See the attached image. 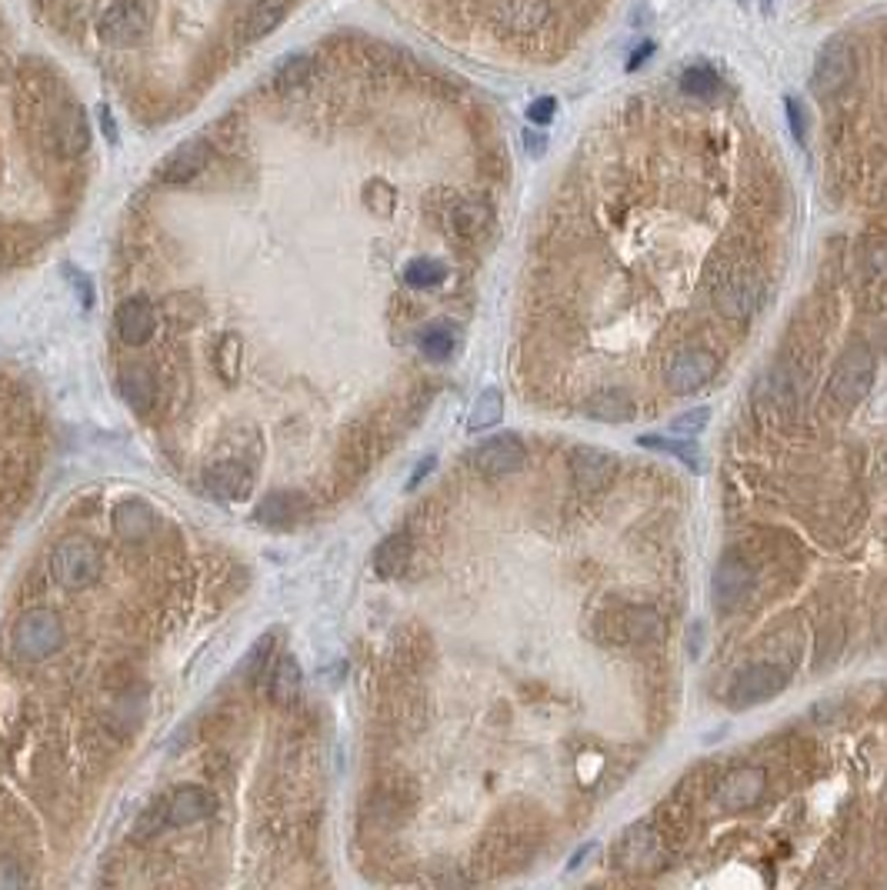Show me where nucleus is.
Masks as SVG:
<instances>
[{
    "mask_svg": "<svg viewBox=\"0 0 887 890\" xmlns=\"http://www.w3.org/2000/svg\"><path fill=\"white\" fill-rule=\"evenodd\" d=\"M874 384V358L867 347H851L845 358L834 364L831 374V394L840 408H854L867 397Z\"/></svg>",
    "mask_w": 887,
    "mask_h": 890,
    "instance_id": "obj_3",
    "label": "nucleus"
},
{
    "mask_svg": "<svg viewBox=\"0 0 887 890\" xmlns=\"http://www.w3.org/2000/svg\"><path fill=\"white\" fill-rule=\"evenodd\" d=\"M617 641H647L660 631V620L647 607H625L617 614Z\"/></svg>",
    "mask_w": 887,
    "mask_h": 890,
    "instance_id": "obj_29",
    "label": "nucleus"
},
{
    "mask_svg": "<svg viewBox=\"0 0 887 890\" xmlns=\"http://www.w3.org/2000/svg\"><path fill=\"white\" fill-rule=\"evenodd\" d=\"M444 278H448V267L434 257H414L408 267H404V281L411 287H437Z\"/></svg>",
    "mask_w": 887,
    "mask_h": 890,
    "instance_id": "obj_35",
    "label": "nucleus"
},
{
    "mask_svg": "<svg viewBox=\"0 0 887 890\" xmlns=\"http://www.w3.org/2000/svg\"><path fill=\"white\" fill-rule=\"evenodd\" d=\"M167 827V797H157L154 804L141 814V821L134 824V837L138 840H151Z\"/></svg>",
    "mask_w": 887,
    "mask_h": 890,
    "instance_id": "obj_36",
    "label": "nucleus"
},
{
    "mask_svg": "<svg viewBox=\"0 0 887 890\" xmlns=\"http://www.w3.org/2000/svg\"><path fill=\"white\" fill-rule=\"evenodd\" d=\"M591 851H594V843H588V848H581L578 854H574V857H570V864H567V870H578V867H581V861H584V857H588Z\"/></svg>",
    "mask_w": 887,
    "mask_h": 890,
    "instance_id": "obj_44",
    "label": "nucleus"
},
{
    "mask_svg": "<svg viewBox=\"0 0 887 890\" xmlns=\"http://www.w3.org/2000/svg\"><path fill=\"white\" fill-rule=\"evenodd\" d=\"M784 111H787V124H790V133L797 144H808V111L797 98H787L784 101Z\"/></svg>",
    "mask_w": 887,
    "mask_h": 890,
    "instance_id": "obj_38",
    "label": "nucleus"
},
{
    "mask_svg": "<svg viewBox=\"0 0 887 890\" xmlns=\"http://www.w3.org/2000/svg\"><path fill=\"white\" fill-rule=\"evenodd\" d=\"M104 554L91 538H64L51 551V577L64 591H87L101 581Z\"/></svg>",
    "mask_w": 887,
    "mask_h": 890,
    "instance_id": "obj_1",
    "label": "nucleus"
},
{
    "mask_svg": "<svg viewBox=\"0 0 887 890\" xmlns=\"http://www.w3.org/2000/svg\"><path fill=\"white\" fill-rule=\"evenodd\" d=\"M241 350H244V344H241V337L234 331H228L224 337L217 340L214 371H217V377L224 380V384H237V377H241Z\"/></svg>",
    "mask_w": 887,
    "mask_h": 890,
    "instance_id": "obj_31",
    "label": "nucleus"
},
{
    "mask_svg": "<svg viewBox=\"0 0 887 890\" xmlns=\"http://www.w3.org/2000/svg\"><path fill=\"white\" fill-rule=\"evenodd\" d=\"M101 124L107 127V138H111V141H117V130H114V117H111V111H107V107H101Z\"/></svg>",
    "mask_w": 887,
    "mask_h": 890,
    "instance_id": "obj_45",
    "label": "nucleus"
},
{
    "mask_svg": "<svg viewBox=\"0 0 887 890\" xmlns=\"http://www.w3.org/2000/svg\"><path fill=\"white\" fill-rule=\"evenodd\" d=\"M287 11H291V0H254V8L247 11V21H244V37L260 40L274 34L284 24Z\"/></svg>",
    "mask_w": 887,
    "mask_h": 890,
    "instance_id": "obj_25",
    "label": "nucleus"
},
{
    "mask_svg": "<svg viewBox=\"0 0 887 890\" xmlns=\"http://www.w3.org/2000/svg\"><path fill=\"white\" fill-rule=\"evenodd\" d=\"M114 327L127 347H144L157 331V310L147 297H127L117 307Z\"/></svg>",
    "mask_w": 887,
    "mask_h": 890,
    "instance_id": "obj_11",
    "label": "nucleus"
},
{
    "mask_svg": "<svg viewBox=\"0 0 887 890\" xmlns=\"http://www.w3.org/2000/svg\"><path fill=\"white\" fill-rule=\"evenodd\" d=\"M758 281H754L750 274H737V278H724L721 287L715 291V300L718 307L724 310V314L731 318H747L754 307H758Z\"/></svg>",
    "mask_w": 887,
    "mask_h": 890,
    "instance_id": "obj_19",
    "label": "nucleus"
},
{
    "mask_svg": "<svg viewBox=\"0 0 887 890\" xmlns=\"http://www.w3.org/2000/svg\"><path fill=\"white\" fill-rule=\"evenodd\" d=\"M210 160V147L204 141H188L181 147H173L160 167H157V181L160 184H170V188H181V184H191L194 177L207 167Z\"/></svg>",
    "mask_w": 887,
    "mask_h": 890,
    "instance_id": "obj_12",
    "label": "nucleus"
},
{
    "mask_svg": "<svg viewBox=\"0 0 887 890\" xmlns=\"http://www.w3.org/2000/svg\"><path fill=\"white\" fill-rule=\"evenodd\" d=\"M300 687H304L300 663L291 654L278 657L274 667H271V674H268V694H271V700L281 704V707H287V704H294L300 697Z\"/></svg>",
    "mask_w": 887,
    "mask_h": 890,
    "instance_id": "obj_23",
    "label": "nucleus"
},
{
    "mask_svg": "<svg viewBox=\"0 0 887 890\" xmlns=\"http://www.w3.org/2000/svg\"><path fill=\"white\" fill-rule=\"evenodd\" d=\"M854 77V54L845 40H831L821 48L818 61H814V74H811V91L818 98H831L837 91H845Z\"/></svg>",
    "mask_w": 887,
    "mask_h": 890,
    "instance_id": "obj_6",
    "label": "nucleus"
},
{
    "mask_svg": "<svg viewBox=\"0 0 887 890\" xmlns=\"http://www.w3.org/2000/svg\"><path fill=\"white\" fill-rule=\"evenodd\" d=\"M157 530V514L144 501H120L114 507V533L127 544H144Z\"/></svg>",
    "mask_w": 887,
    "mask_h": 890,
    "instance_id": "obj_17",
    "label": "nucleus"
},
{
    "mask_svg": "<svg viewBox=\"0 0 887 890\" xmlns=\"http://www.w3.org/2000/svg\"><path fill=\"white\" fill-rule=\"evenodd\" d=\"M681 91L687 98H697V101H715L724 91V83H721V77L711 67L697 64V67H687L681 74Z\"/></svg>",
    "mask_w": 887,
    "mask_h": 890,
    "instance_id": "obj_33",
    "label": "nucleus"
},
{
    "mask_svg": "<svg viewBox=\"0 0 887 890\" xmlns=\"http://www.w3.org/2000/svg\"><path fill=\"white\" fill-rule=\"evenodd\" d=\"M204 487L220 501H244L254 491V474H250L247 464L224 461V464H214L204 474Z\"/></svg>",
    "mask_w": 887,
    "mask_h": 890,
    "instance_id": "obj_16",
    "label": "nucleus"
},
{
    "mask_svg": "<svg viewBox=\"0 0 887 890\" xmlns=\"http://www.w3.org/2000/svg\"><path fill=\"white\" fill-rule=\"evenodd\" d=\"M304 511H307L304 494H297V491H274V494L263 498V504L257 507V520L268 524V527L284 530V527L297 524V517H304Z\"/></svg>",
    "mask_w": 887,
    "mask_h": 890,
    "instance_id": "obj_22",
    "label": "nucleus"
},
{
    "mask_svg": "<svg viewBox=\"0 0 887 890\" xmlns=\"http://www.w3.org/2000/svg\"><path fill=\"white\" fill-rule=\"evenodd\" d=\"M711 594H715V604L721 614H731L737 607L747 604V597L754 594V570L741 560V557H724L721 567L715 570V581H711Z\"/></svg>",
    "mask_w": 887,
    "mask_h": 890,
    "instance_id": "obj_9",
    "label": "nucleus"
},
{
    "mask_svg": "<svg viewBox=\"0 0 887 890\" xmlns=\"http://www.w3.org/2000/svg\"><path fill=\"white\" fill-rule=\"evenodd\" d=\"M501 417H504V394L498 387H487L474 400L471 417H467V430H487V427L501 424Z\"/></svg>",
    "mask_w": 887,
    "mask_h": 890,
    "instance_id": "obj_32",
    "label": "nucleus"
},
{
    "mask_svg": "<svg viewBox=\"0 0 887 890\" xmlns=\"http://www.w3.org/2000/svg\"><path fill=\"white\" fill-rule=\"evenodd\" d=\"M64 620L57 610L51 607H34V610H24V617L17 620L14 628V650L21 660H48L51 654H57L64 647Z\"/></svg>",
    "mask_w": 887,
    "mask_h": 890,
    "instance_id": "obj_2",
    "label": "nucleus"
},
{
    "mask_svg": "<svg viewBox=\"0 0 887 890\" xmlns=\"http://www.w3.org/2000/svg\"><path fill=\"white\" fill-rule=\"evenodd\" d=\"M24 883H30L27 870L14 857H0V890H17Z\"/></svg>",
    "mask_w": 887,
    "mask_h": 890,
    "instance_id": "obj_39",
    "label": "nucleus"
},
{
    "mask_svg": "<svg viewBox=\"0 0 887 890\" xmlns=\"http://www.w3.org/2000/svg\"><path fill=\"white\" fill-rule=\"evenodd\" d=\"M651 54H654V43H651V40H647V43H641V48L634 51V57L628 61V70H638V67H641Z\"/></svg>",
    "mask_w": 887,
    "mask_h": 890,
    "instance_id": "obj_43",
    "label": "nucleus"
},
{
    "mask_svg": "<svg viewBox=\"0 0 887 890\" xmlns=\"http://www.w3.org/2000/svg\"><path fill=\"white\" fill-rule=\"evenodd\" d=\"M784 687H787V674L777 663H750L731 681L728 700L734 707H754V704H764V700L777 697Z\"/></svg>",
    "mask_w": 887,
    "mask_h": 890,
    "instance_id": "obj_5",
    "label": "nucleus"
},
{
    "mask_svg": "<svg viewBox=\"0 0 887 890\" xmlns=\"http://www.w3.org/2000/svg\"><path fill=\"white\" fill-rule=\"evenodd\" d=\"M660 851V837L651 824H634L628 827V834L617 840V864L628 870H647L657 861Z\"/></svg>",
    "mask_w": 887,
    "mask_h": 890,
    "instance_id": "obj_14",
    "label": "nucleus"
},
{
    "mask_svg": "<svg viewBox=\"0 0 887 890\" xmlns=\"http://www.w3.org/2000/svg\"><path fill=\"white\" fill-rule=\"evenodd\" d=\"M434 464H437V457H434V454H427V457L414 467V474H411V480H408V491H414V487H417V483H421V480L434 470Z\"/></svg>",
    "mask_w": 887,
    "mask_h": 890,
    "instance_id": "obj_42",
    "label": "nucleus"
},
{
    "mask_svg": "<svg viewBox=\"0 0 887 890\" xmlns=\"http://www.w3.org/2000/svg\"><path fill=\"white\" fill-rule=\"evenodd\" d=\"M588 417L594 421H607V424H625L634 417V400L617 390V387H607V390H597L591 400H588Z\"/></svg>",
    "mask_w": 887,
    "mask_h": 890,
    "instance_id": "obj_26",
    "label": "nucleus"
},
{
    "mask_svg": "<svg viewBox=\"0 0 887 890\" xmlns=\"http://www.w3.org/2000/svg\"><path fill=\"white\" fill-rule=\"evenodd\" d=\"M620 464L614 454L601 451V448H574L570 451V477H574V487H578L581 494H601L614 483Z\"/></svg>",
    "mask_w": 887,
    "mask_h": 890,
    "instance_id": "obj_7",
    "label": "nucleus"
},
{
    "mask_svg": "<svg viewBox=\"0 0 887 890\" xmlns=\"http://www.w3.org/2000/svg\"><path fill=\"white\" fill-rule=\"evenodd\" d=\"M471 461H474L477 474H484V477H504V474H514L524 467L527 448L517 434H498L491 440H484Z\"/></svg>",
    "mask_w": 887,
    "mask_h": 890,
    "instance_id": "obj_8",
    "label": "nucleus"
},
{
    "mask_svg": "<svg viewBox=\"0 0 887 890\" xmlns=\"http://www.w3.org/2000/svg\"><path fill=\"white\" fill-rule=\"evenodd\" d=\"M214 814V797L204 787H177L167 794V824L170 827H191Z\"/></svg>",
    "mask_w": 887,
    "mask_h": 890,
    "instance_id": "obj_15",
    "label": "nucleus"
},
{
    "mask_svg": "<svg viewBox=\"0 0 887 890\" xmlns=\"http://www.w3.org/2000/svg\"><path fill=\"white\" fill-rule=\"evenodd\" d=\"M554 114H557V101L554 98H541V101H535V104L527 107V117L535 120V124H551Z\"/></svg>",
    "mask_w": 887,
    "mask_h": 890,
    "instance_id": "obj_40",
    "label": "nucleus"
},
{
    "mask_svg": "<svg viewBox=\"0 0 887 890\" xmlns=\"http://www.w3.org/2000/svg\"><path fill=\"white\" fill-rule=\"evenodd\" d=\"M707 424H711V408L704 404V408H694V411L674 417V421H671V434H674V437H697Z\"/></svg>",
    "mask_w": 887,
    "mask_h": 890,
    "instance_id": "obj_37",
    "label": "nucleus"
},
{
    "mask_svg": "<svg viewBox=\"0 0 887 890\" xmlns=\"http://www.w3.org/2000/svg\"><path fill=\"white\" fill-rule=\"evenodd\" d=\"M715 374H718V358H711L707 350H684L668 367V387L674 394H691L704 387Z\"/></svg>",
    "mask_w": 887,
    "mask_h": 890,
    "instance_id": "obj_13",
    "label": "nucleus"
},
{
    "mask_svg": "<svg viewBox=\"0 0 887 890\" xmlns=\"http://www.w3.org/2000/svg\"><path fill=\"white\" fill-rule=\"evenodd\" d=\"M697 637H704V628H700V624H694V628H691V637H687V650H691V657H697Z\"/></svg>",
    "mask_w": 887,
    "mask_h": 890,
    "instance_id": "obj_46",
    "label": "nucleus"
},
{
    "mask_svg": "<svg viewBox=\"0 0 887 890\" xmlns=\"http://www.w3.org/2000/svg\"><path fill=\"white\" fill-rule=\"evenodd\" d=\"M117 384H120V397H124L127 404L134 408L138 414L154 411V404H157V377H154V371L134 364V367L120 371V380H117Z\"/></svg>",
    "mask_w": 887,
    "mask_h": 890,
    "instance_id": "obj_21",
    "label": "nucleus"
},
{
    "mask_svg": "<svg viewBox=\"0 0 887 890\" xmlns=\"http://www.w3.org/2000/svg\"><path fill=\"white\" fill-rule=\"evenodd\" d=\"M417 347L424 350V358L430 361H448L454 347H458V337H454V324L451 321H434L427 324L421 334H417Z\"/></svg>",
    "mask_w": 887,
    "mask_h": 890,
    "instance_id": "obj_30",
    "label": "nucleus"
},
{
    "mask_svg": "<svg viewBox=\"0 0 887 890\" xmlns=\"http://www.w3.org/2000/svg\"><path fill=\"white\" fill-rule=\"evenodd\" d=\"M54 141L64 157H80L91 144V124L77 104H64L54 117Z\"/></svg>",
    "mask_w": 887,
    "mask_h": 890,
    "instance_id": "obj_18",
    "label": "nucleus"
},
{
    "mask_svg": "<svg viewBox=\"0 0 887 890\" xmlns=\"http://www.w3.org/2000/svg\"><path fill=\"white\" fill-rule=\"evenodd\" d=\"M310 77H314V57L310 54H291L278 64L274 70V87L278 91H297Z\"/></svg>",
    "mask_w": 887,
    "mask_h": 890,
    "instance_id": "obj_34",
    "label": "nucleus"
},
{
    "mask_svg": "<svg viewBox=\"0 0 887 890\" xmlns=\"http://www.w3.org/2000/svg\"><path fill=\"white\" fill-rule=\"evenodd\" d=\"M411 554H414V544L408 533H390V538H384L374 551V570L384 577V581L401 577L411 564Z\"/></svg>",
    "mask_w": 887,
    "mask_h": 890,
    "instance_id": "obj_24",
    "label": "nucleus"
},
{
    "mask_svg": "<svg viewBox=\"0 0 887 890\" xmlns=\"http://www.w3.org/2000/svg\"><path fill=\"white\" fill-rule=\"evenodd\" d=\"M498 21L514 34H535L548 21V0H498Z\"/></svg>",
    "mask_w": 887,
    "mask_h": 890,
    "instance_id": "obj_20",
    "label": "nucleus"
},
{
    "mask_svg": "<svg viewBox=\"0 0 887 890\" xmlns=\"http://www.w3.org/2000/svg\"><path fill=\"white\" fill-rule=\"evenodd\" d=\"M487 228H491V207L484 201H461L451 210V231L461 241H477L487 234Z\"/></svg>",
    "mask_w": 887,
    "mask_h": 890,
    "instance_id": "obj_27",
    "label": "nucleus"
},
{
    "mask_svg": "<svg viewBox=\"0 0 887 890\" xmlns=\"http://www.w3.org/2000/svg\"><path fill=\"white\" fill-rule=\"evenodd\" d=\"M638 443L641 448H647V451H660V454H671V457H678L691 474H700L704 470V464H700V451L694 448L691 443V437H684V440H671V437H660V434H644V437H638Z\"/></svg>",
    "mask_w": 887,
    "mask_h": 890,
    "instance_id": "obj_28",
    "label": "nucleus"
},
{
    "mask_svg": "<svg viewBox=\"0 0 887 890\" xmlns=\"http://www.w3.org/2000/svg\"><path fill=\"white\" fill-rule=\"evenodd\" d=\"M764 787H768L764 768H737L718 784L715 800L721 811H747L764 797Z\"/></svg>",
    "mask_w": 887,
    "mask_h": 890,
    "instance_id": "obj_10",
    "label": "nucleus"
},
{
    "mask_svg": "<svg viewBox=\"0 0 887 890\" xmlns=\"http://www.w3.org/2000/svg\"><path fill=\"white\" fill-rule=\"evenodd\" d=\"M101 37L114 48H130V43H141L151 30V8L144 0H117L111 4L98 24Z\"/></svg>",
    "mask_w": 887,
    "mask_h": 890,
    "instance_id": "obj_4",
    "label": "nucleus"
},
{
    "mask_svg": "<svg viewBox=\"0 0 887 890\" xmlns=\"http://www.w3.org/2000/svg\"><path fill=\"white\" fill-rule=\"evenodd\" d=\"M524 144H527V154L530 157H541L548 151V138L538 130H524Z\"/></svg>",
    "mask_w": 887,
    "mask_h": 890,
    "instance_id": "obj_41",
    "label": "nucleus"
}]
</instances>
